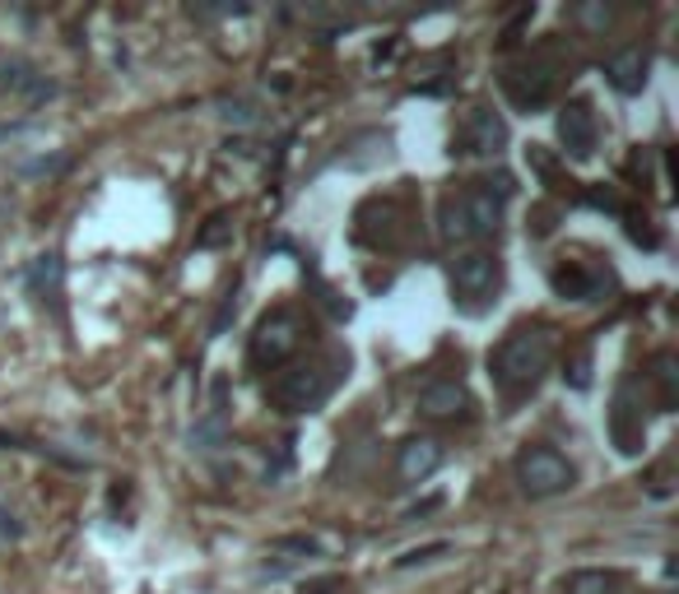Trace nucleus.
I'll use <instances>...</instances> for the list:
<instances>
[{"label":"nucleus","instance_id":"nucleus-1","mask_svg":"<svg viewBox=\"0 0 679 594\" xmlns=\"http://www.w3.org/2000/svg\"><path fill=\"white\" fill-rule=\"evenodd\" d=\"M554 358V334L545 325H517L502 334V344L489 353V376L502 400H527L540 386V376L550 372Z\"/></svg>","mask_w":679,"mask_h":594},{"label":"nucleus","instance_id":"nucleus-2","mask_svg":"<svg viewBox=\"0 0 679 594\" xmlns=\"http://www.w3.org/2000/svg\"><path fill=\"white\" fill-rule=\"evenodd\" d=\"M498 224H502V201L479 182L448 195V205H442V237L448 242H479V237H494Z\"/></svg>","mask_w":679,"mask_h":594},{"label":"nucleus","instance_id":"nucleus-3","mask_svg":"<svg viewBox=\"0 0 679 594\" xmlns=\"http://www.w3.org/2000/svg\"><path fill=\"white\" fill-rule=\"evenodd\" d=\"M331 386H336V372L326 363H298V367H284L275 381H270V400L284 413H307L331 395Z\"/></svg>","mask_w":679,"mask_h":594},{"label":"nucleus","instance_id":"nucleus-4","mask_svg":"<svg viewBox=\"0 0 679 594\" xmlns=\"http://www.w3.org/2000/svg\"><path fill=\"white\" fill-rule=\"evenodd\" d=\"M573 465L558 455L554 446H527L517 455V483L527 498H558V492H568L573 488Z\"/></svg>","mask_w":679,"mask_h":594},{"label":"nucleus","instance_id":"nucleus-5","mask_svg":"<svg viewBox=\"0 0 679 594\" xmlns=\"http://www.w3.org/2000/svg\"><path fill=\"white\" fill-rule=\"evenodd\" d=\"M298 349H303V316L298 311H270V316H261L257 334H251V363L284 367Z\"/></svg>","mask_w":679,"mask_h":594},{"label":"nucleus","instance_id":"nucleus-6","mask_svg":"<svg viewBox=\"0 0 679 594\" xmlns=\"http://www.w3.org/2000/svg\"><path fill=\"white\" fill-rule=\"evenodd\" d=\"M508 145V122L494 107H471L452 130V153L461 158H498Z\"/></svg>","mask_w":679,"mask_h":594},{"label":"nucleus","instance_id":"nucleus-7","mask_svg":"<svg viewBox=\"0 0 679 594\" xmlns=\"http://www.w3.org/2000/svg\"><path fill=\"white\" fill-rule=\"evenodd\" d=\"M498 255L494 251H461L456 261H452V293H456V302L465 307H475L484 302L494 288H498Z\"/></svg>","mask_w":679,"mask_h":594},{"label":"nucleus","instance_id":"nucleus-8","mask_svg":"<svg viewBox=\"0 0 679 594\" xmlns=\"http://www.w3.org/2000/svg\"><path fill=\"white\" fill-rule=\"evenodd\" d=\"M471 390H465L456 376H438V381H429L419 390V413L433 423H456V419H471Z\"/></svg>","mask_w":679,"mask_h":594},{"label":"nucleus","instance_id":"nucleus-9","mask_svg":"<svg viewBox=\"0 0 679 594\" xmlns=\"http://www.w3.org/2000/svg\"><path fill=\"white\" fill-rule=\"evenodd\" d=\"M554 79H558V70H554L550 56H531V61H521L502 75V84H508V93L521 107H540V103H550Z\"/></svg>","mask_w":679,"mask_h":594},{"label":"nucleus","instance_id":"nucleus-10","mask_svg":"<svg viewBox=\"0 0 679 594\" xmlns=\"http://www.w3.org/2000/svg\"><path fill=\"white\" fill-rule=\"evenodd\" d=\"M0 93L19 98L24 107H43L47 98H56V84L47 75H37V66H29L24 56H10V61H0Z\"/></svg>","mask_w":679,"mask_h":594},{"label":"nucleus","instance_id":"nucleus-11","mask_svg":"<svg viewBox=\"0 0 679 594\" xmlns=\"http://www.w3.org/2000/svg\"><path fill=\"white\" fill-rule=\"evenodd\" d=\"M558 145H564V153L573 158H591L596 145H600V122H596V112L591 103H568L564 112H558Z\"/></svg>","mask_w":679,"mask_h":594},{"label":"nucleus","instance_id":"nucleus-12","mask_svg":"<svg viewBox=\"0 0 679 594\" xmlns=\"http://www.w3.org/2000/svg\"><path fill=\"white\" fill-rule=\"evenodd\" d=\"M647 70H652V56H647V47H619L610 61H606V79L619 89V93H643L647 89Z\"/></svg>","mask_w":679,"mask_h":594},{"label":"nucleus","instance_id":"nucleus-13","mask_svg":"<svg viewBox=\"0 0 679 594\" xmlns=\"http://www.w3.org/2000/svg\"><path fill=\"white\" fill-rule=\"evenodd\" d=\"M438 469H442V442H433V437H410L396 455V473L405 483H423V479H433Z\"/></svg>","mask_w":679,"mask_h":594},{"label":"nucleus","instance_id":"nucleus-14","mask_svg":"<svg viewBox=\"0 0 679 594\" xmlns=\"http://www.w3.org/2000/svg\"><path fill=\"white\" fill-rule=\"evenodd\" d=\"M550 284H554L558 297H573V302H591V297L600 293V274L587 270V265H577V261H568V265H558V270L550 274Z\"/></svg>","mask_w":679,"mask_h":594},{"label":"nucleus","instance_id":"nucleus-15","mask_svg":"<svg viewBox=\"0 0 679 594\" xmlns=\"http://www.w3.org/2000/svg\"><path fill=\"white\" fill-rule=\"evenodd\" d=\"M33 293L43 297V302H52V307H61V293H66V265H61V255L56 251H47V255H37L33 261Z\"/></svg>","mask_w":679,"mask_h":594},{"label":"nucleus","instance_id":"nucleus-16","mask_svg":"<svg viewBox=\"0 0 679 594\" xmlns=\"http://www.w3.org/2000/svg\"><path fill=\"white\" fill-rule=\"evenodd\" d=\"M614 590H619L614 571H573L564 581V594H614Z\"/></svg>","mask_w":679,"mask_h":594},{"label":"nucleus","instance_id":"nucleus-17","mask_svg":"<svg viewBox=\"0 0 679 594\" xmlns=\"http://www.w3.org/2000/svg\"><path fill=\"white\" fill-rule=\"evenodd\" d=\"M652 381H656V404H661V409H675V353H656Z\"/></svg>","mask_w":679,"mask_h":594},{"label":"nucleus","instance_id":"nucleus-18","mask_svg":"<svg viewBox=\"0 0 679 594\" xmlns=\"http://www.w3.org/2000/svg\"><path fill=\"white\" fill-rule=\"evenodd\" d=\"M573 19H577L581 28H591V33H606V28L614 24V10H610V5H577Z\"/></svg>","mask_w":679,"mask_h":594},{"label":"nucleus","instance_id":"nucleus-19","mask_svg":"<svg viewBox=\"0 0 679 594\" xmlns=\"http://www.w3.org/2000/svg\"><path fill=\"white\" fill-rule=\"evenodd\" d=\"M442 552H452V544H423V548H410L396 567H423V562H438Z\"/></svg>","mask_w":679,"mask_h":594},{"label":"nucleus","instance_id":"nucleus-20","mask_svg":"<svg viewBox=\"0 0 679 594\" xmlns=\"http://www.w3.org/2000/svg\"><path fill=\"white\" fill-rule=\"evenodd\" d=\"M224 237H228V214H215V219H210V228L196 237V242H201V247H219Z\"/></svg>","mask_w":679,"mask_h":594},{"label":"nucleus","instance_id":"nucleus-21","mask_svg":"<svg viewBox=\"0 0 679 594\" xmlns=\"http://www.w3.org/2000/svg\"><path fill=\"white\" fill-rule=\"evenodd\" d=\"M224 122H238V126H247V122H257V107H251L247 98H238V103H224Z\"/></svg>","mask_w":679,"mask_h":594},{"label":"nucleus","instance_id":"nucleus-22","mask_svg":"<svg viewBox=\"0 0 679 594\" xmlns=\"http://www.w3.org/2000/svg\"><path fill=\"white\" fill-rule=\"evenodd\" d=\"M336 590H344V576H321L303 585V594H336Z\"/></svg>","mask_w":679,"mask_h":594},{"label":"nucleus","instance_id":"nucleus-23","mask_svg":"<svg viewBox=\"0 0 679 594\" xmlns=\"http://www.w3.org/2000/svg\"><path fill=\"white\" fill-rule=\"evenodd\" d=\"M233 311H238V297L228 293V297H224V307H219V316H215V334H224V325H228V316H233Z\"/></svg>","mask_w":679,"mask_h":594}]
</instances>
